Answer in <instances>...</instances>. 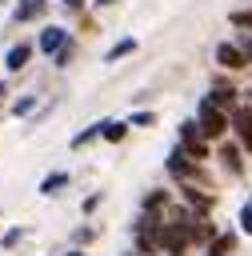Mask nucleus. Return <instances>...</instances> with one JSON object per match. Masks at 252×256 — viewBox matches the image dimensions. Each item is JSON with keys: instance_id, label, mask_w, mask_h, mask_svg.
<instances>
[{"instance_id": "obj_1", "label": "nucleus", "mask_w": 252, "mask_h": 256, "mask_svg": "<svg viewBox=\"0 0 252 256\" xmlns=\"http://www.w3.org/2000/svg\"><path fill=\"white\" fill-rule=\"evenodd\" d=\"M196 124H200V132L208 136V140H216V136H224L228 132V116H224V108H216L208 96L200 100V112H196Z\"/></svg>"}, {"instance_id": "obj_2", "label": "nucleus", "mask_w": 252, "mask_h": 256, "mask_svg": "<svg viewBox=\"0 0 252 256\" xmlns=\"http://www.w3.org/2000/svg\"><path fill=\"white\" fill-rule=\"evenodd\" d=\"M180 144H184L196 160H204V156H208V148H204V132H200V124H196V120H184V124H180Z\"/></svg>"}, {"instance_id": "obj_3", "label": "nucleus", "mask_w": 252, "mask_h": 256, "mask_svg": "<svg viewBox=\"0 0 252 256\" xmlns=\"http://www.w3.org/2000/svg\"><path fill=\"white\" fill-rule=\"evenodd\" d=\"M232 128H236V140L244 152H252V108H232Z\"/></svg>"}, {"instance_id": "obj_4", "label": "nucleus", "mask_w": 252, "mask_h": 256, "mask_svg": "<svg viewBox=\"0 0 252 256\" xmlns=\"http://www.w3.org/2000/svg\"><path fill=\"white\" fill-rule=\"evenodd\" d=\"M192 160H196V156L180 144V148H172V156H168V172H172V176H200V168H196Z\"/></svg>"}, {"instance_id": "obj_5", "label": "nucleus", "mask_w": 252, "mask_h": 256, "mask_svg": "<svg viewBox=\"0 0 252 256\" xmlns=\"http://www.w3.org/2000/svg\"><path fill=\"white\" fill-rule=\"evenodd\" d=\"M216 64H224V68H244L248 56H244L240 44H220V48H216Z\"/></svg>"}, {"instance_id": "obj_6", "label": "nucleus", "mask_w": 252, "mask_h": 256, "mask_svg": "<svg viewBox=\"0 0 252 256\" xmlns=\"http://www.w3.org/2000/svg\"><path fill=\"white\" fill-rule=\"evenodd\" d=\"M64 44H68V32H64V28H44V32H40V48H44L48 56H56Z\"/></svg>"}, {"instance_id": "obj_7", "label": "nucleus", "mask_w": 252, "mask_h": 256, "mask_svg": "<svg viewBox=\"0 0 252 256\" xmlns=\"http://www.w3.org/2000/svg\"><path fill=\"white\" fill-rule=\"evenodd\" d=\"M236 248V232H224V236H212V244H208V256H228Z\"/></svg>"}, {"instance_id": "obj_8", "label": "nucleus", "mask_w": 252, "mask_h": 256, "mask_svg": "<svg viewBox=\"0 0 252 256\" xmlns=\"http://www.w3.org/2000/svg\"><path fill=\"white\" fill-rule=\"evenodd\" d=\"M28 56H32V44H16V48L8 52V68H12V72H20V68L28 64Z\"/></svg>"}, {"instance_id": "obj_9", "label": "nucleus", "mask_w": 252, "mask_h": 256, "mask_svg": "<svg viewBox=\"0 0 252 256\" xmlns=\"http://www.w3.org/2000/svg\"><path fill=\"white\" fill-rule=\"evenodd\" d=\"M208 100H212L216 108H232V104H236V92H232V88H224V84H216V88L208 92Z\"/></svg>"}, {"instance_id": "obj_10", "label": "nucleus", "mask_w": 252, "mask_h": 256, "mask_svg": "<svg viewBox=\"0 0 252 256\" xmlns=\"http://www.w3.org/2000/svg\"><path fill=\"white\" fill-rule=\"evenodd\" d=\"M124 132H128V124H120V120H104V124H100V136H104V140H112V144H116V140H124Z\"/></svg>"}, {"instance_id": "obj_11", "label": "nucleus", "mask_w": 252, "mask_h": 256, "mask_svg": "<svg viewBox=\"0 0 252 256\" xmlns=\"http://www.w3.org/2000/svg\"><path fill=\"white\" fill-rule=\"evenodd\" d=\"M220 160H224V168H228V172H240V168H244V164H240V148H236V144H224V148H220Z\"/></svg>"}, {"instance_id": "obj_12", "label": "nucleus", "mask_w": 252, "mask_h": 256, "mask_svg": "<svg viewBox=\"0 0 252 256\" xmlns=\"http://www.w3.org/2000/svg\"><path fill=\"white\" fill-rule=\"evenodd\" d=\"M68 184V172H52V176H44V184H40V192L44 196H52V192H60Z\"/></svg>"}, {"instance_id": "obj_13", "label": "nucleus", "mask_w": 252, "mask_h": 256, "mask_svg": "<svg viewBox=\"0 0 252 256\" xmlns=\"http://www.w3.org/2000/svg\"><path fill=\"white\" fill-rule=\"evenodd\" d=\"M40 8H44V0H24V4H16V20H32V16H40Z\"/></svg>"}, {"instance_id": "obj_14", "label": "nucleus", "mask_w": 252, "mask_h": 256, "mask_svg": "<svg viewBox=\"0 0 252 256\" xmlns=\"http://www.w3.org/2000/svg\"><path fill=\"white\" fill-rule=\"evenodd\" d=\"M132 48H136V40H120V44H116V48L108 52V64H116V60H120V56H128Z\"/></svg>"}, {"instance_id": "obj_15", "label": "nucleus", "mask_w": 252, "mask_h": 256, "mask_svg": "<svg viewBox=\"0 0 252 256\" xmlns=\"http://www.w3.org/2000/svg\"><path fill=\"white\" fill-rule=\"evenodd\" d=\"M100 124H104V120H100ZM100 124H92V128H84L80 136H72V148H84V144H88L92 136H100Z\"/></svg>"}, {"instance_id": "obj_16", "label": "nucleus", "mask_w": 252, "mask_h": 256, "mask_svg": "<svg viewBox=\"0 0 252 256\" xmlns=\"http://www.w3.org/2000/svg\"><path fill=\"white\" fill-rule=\"evenodd\" d=\"M184 196H188V200H192V204H196L200 212H204V208H212V196H200L196 188H184Z\"/></svg>"}, {"instance_id": "obj_17", "label": "nucleus", "mask_w": 252, "mask_h": 256, "mask_svg": "<svg viewBox=\"0 0 252 256\" xmlns=\"http://www.w3.org/2000/svg\"><path fill=\"white\" fill-rule=\"evenodd\" d=\"M228 20H232L236 28H252V8H240V12H232Z\"/></svg>"}, {"instance_id": "obj_18", "label": "nucleus", "mask_w": 252, "mask_h": 256, "mask_svg": "<svg viewBox=\"0 0 252 256\" xmlns=\"http://www.w3.org/2000/svg\"><path fill=\"white\" fill-rule=\"evenodd\" d=\"M20 236H24V232H20V228H12V232H4V240H0V244H4V248H12V244H20Z\"/></svg>"}, {"instance_id": "obj_19", "label": "nucleus", "mask_w": 252, "mask_h": 256, "mask_svg": "<svg viewBox=\"0 0 252 256\" xmlns=\"http://www.w3.org/2000/svg\"><path fill=\"white\" fill-rule=\"evenodd\" d=\"M68 56H72V40H68V44L56 52V64H68Z\"/></svg>"}, {"instance_id": "obj_20", "label": "nucleus", "mask_w": 252, "mask_h": 256, "mask_svg": "<svg viewBox=\"0 0 252 256\" xmlns=\"http://www.w3.org/2000/svg\"><path fill=\"white\" fill-rule=\"evenodd\" d=\"M240 224H244V232H252V204L240 212Z\"/></svg>"}, {"instance_id": "obj_21", "label": "nucleus", "mask_w": 252, "mask_h": 256, "mask_svg": "<svg viewBox=\"0 0 252 256\" xmlns=\"http://www.w3.org/2000/svg\"><path fill=\"white\" fill-rule=\"evenodd\" d=\"M32 104H36V100H16V116H24V112H32Z\"/></svg>"}, {"instance_id": "obj_22", "label": "nucleus", "mask_w": 252, "mask_h": 256, "mask_svg": "<svg viewBox=\"0 0 252 256\" xmlns=\"http://www.w3.org/2000/svg\"><path fill=\"white\" fill-rule=\"evenodd\" d=\"M152 120H156L152 112H136V116H132V124H152Z\"/></svg>"}, {"instance_id": "obj_23", "label": "nucleus", "mask_w": 252, "mask_h": 256, "mask_svg": "<svg viewBox=\"0 0 252 256\" xmlns=\"http://www.w3.org/2000/svg\"><path fill=\"white\" fill-rule=\"evenodd\" d=\"M240 48H244V56H248V64H252V36H244V40H240Z\"/></svg>"}, {"instance_id": "obj_24", "label": "nucleus", "mask_w": 252, "mask_h": 256, "mask_svg": "<svg viewBox=\"0 0 252 256\" xmlns=\"http://www.w3.org/2000/svg\"><path fill=\"white\" fill-rule=\"evenodd\" d=\"M64 4H68L72 12H80V8H84V0H64Z\"/></svg>"}, {"instance_id": "obj_25", "label": "nucleus", "mask_w": 252, "mask_h": 256, "mask_svg": "<svg viewBox=\"0 0 252 256\" xmlns=\"http://www.w3.org/2000/svg\"><path fill=\"white\" fill-rule=\"evenodd\" d=\"M96 4H116V0H96Z\"/></svg>"}, {"instance_id": "obj_26", "label": "nucleus", "mask_w": 252, "mask_h": 256, "mask_svg": "<svg viewBox=\"0 0 252 256\" xmlns=\"http://www.w3.org/2000/svg\"><path fill=\"white\" fill-rule=\"evenodd\" d=\"M68 256H84V252H68Z\"/></svg>"}, {"instance_id": "obj_27", "label": "nucleus", "mask_w": 252, "mask_h": 256, "mask_svg": "<svg viewBox=\"0 0 252 256\" xmlns=\"http://www.w3.org/2000/svg\"><path fill=\"white\" fill-rule=\"evenodd\" d=\"M0 96H4V84H0Z\"/></svg>"}]
</instances>
